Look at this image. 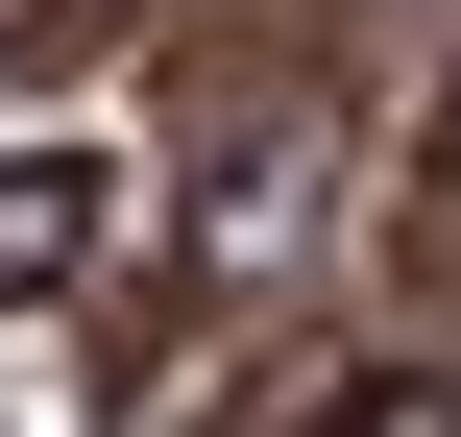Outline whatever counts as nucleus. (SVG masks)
Instances as JSON below:
<instances>
[{
    "label": "nucleus",
    "mask_w": 461,
    "mask_h": 437,
    "mask_svg": "<svg viewBox=\"0 0 461 437\" xmlns=\"http://www.w3.org/2000/svg\"><path fill=\"white\" fill-rule=\"evenodd\" d=\"M97 243H122V170L97 146H0V316L97 292Z\"/></svg>",
    "instance_id": "1"
},
{
    "label": "nucleus",
    "mask_w": 461,
    "mask_h": 437,
    "mask_svg": "<svg viewBox=\"0 0 461 437\" xmlns=\"http://www.w3.org/2000/svg\"><path fill=\"white\" fill-rule=\"evenodd\" d=\"M292 437H461V365H365V389H316Z\"/></svg>",
    "instance_id": "2"
}]
</instances>
